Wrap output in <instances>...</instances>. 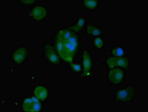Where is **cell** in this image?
Returning <instances> with one entry per match:
<instances>
[{"label":"cell","instance_id":"cell-1","mask_svg":"<svg viewBox=\"0 0 148 112\" xmlns=\"http://www.w3.org/2000/svg\"><path fill=\"white\" fill-rule=\"evenodd\" d=\"M53 45L63 62H73L79 53L80 36L67 27L62 28L54 34Z\"/></svg>","mask_w":148,"mask_h":112},{"label":"cell","instance_id":"cell-2","mask_svg":"<svg viewBox=\"0 0 148 112\" xmlns=\"http://www.w3.org/2000/svg\"><path fill=\"white\" fill-rule=\"evenodd\" d=\"M137 95V88L134 84H129L118 88L114 93L115 101L127 104L132 102Z\"/></svg>","mask_w":148,"mask_h":112},{"label":"cell","instance_id":"cell-3","mask_svg":"<svg viewBox=\"0 0 148 112\" xmlns=\"http://www.w3.org/2000/svg\"><path fill=\"white\" fill-rule=\"evenodd\" d=\"M82 71L81 77H90L92 75L93 58L91 52L87 50L83 51L81 55Z\"/></svg>","mask_w":148,"mask_h":112},{"label":"cell","instance_id":"cell-4","mask_svg":"<svg viewBox=\"0 0 148 112\" xmlns=\"http://www.w3.org/2000/svg\"><path fill=\"white\" fill-rule=\"evenodd\" d=\"M105 64L108 69L119 67L127 71L130 67L131 62L129 58L127 57H108L105 60Z\"/></svg>","mask_w":148,"mask_h":112},{"label":"cell","instance_id":"cell-5","mask_svg":"<svg viewBox=\"0 0 148 112\" xmlns=\"http://www.w3.org/2000/svg\"><path fill=\"white\" fill-rule=\"evenodd\" d=\"M43 50L48 63L53 66H58L60 64L62 60L54 46L50 43H47L44 46Z\"/></svg>","mask_w":148,"mask_h":112},{"label":"cell","instance_id":"cell-6","mask_svg":"<svg viewBox=\"0 0 148 112\" xmlns=\"http://www.w3.org/2000/svg\"><path fill=\"white\" fill-rule=\"evenodd\" d=\"M125 71L119 67L109 69L108 72V80L112 85H120L125 79Z\"/></svg>","mask_w":148,"mask_h":112},{"label":"cell","instance_id":"cell-7","mask_svg":"<svg viewBox=\"0 0 148 112\" xmlns=\"http://www.w3.org/2000/svg\"><path fill=\"white\" fill-rule=\"evenodd\" d=\"M28 54L29 50L27 47L23 45L19 46L13 50L11 56L12 61L16 65H22Z\"/></svg>","mask_w":148,"mask_h":112},{"label":"cell","instance_id":"cell-8","mask_svg":"<svg viewBox=\"0 0 148 112\" xmlns=\"http://www.w3.org/2000/svg\"><path fill=\"white\" fill-rule=\"evenodd\" d=\"M48 14V9L45 5L39 4L34 6L29 12V16L36 21H41L45 19Z\"/></svg>","mask_w":148,"mask_h":112},{"label":"cell","instance_id":"cell-9","mask_svg":"<svg viewBox=\"0 0 148 112\" xmlns=\"http://www.w3.org/2000/svg\"><path fill=\"white\" fill-rule=\"evenodd\" d=\"M86 25V18L83 15L77 17V20L74 24L67 26V28L76 33H79Z\"/></svg>","mask_w":148,"mask_h":112},{"label":"cell","instance_id":"cell-10","mask_svg":"<svg viewBox=\"0 0 148 112\" xmlns=\"http://www.w3.org/2000/svg\"><path fill=\"white\" fill-rule=\"evenodd\" d=\"M85 32L87 36L97 37L102 34V29L98 26L89 23L86 26Z\"/></svg>","mask_w":148,"mask_h":112},{"label":"cell","instance_id":"cell-11","mask_svg":"<svg viewBox=\"0 0 148 112\" xmlns=\"http://www.w3.org/2000/svg\"><path fill=\"white\" fill-rule=\"evenodd\" d=\"M125 49L121 45L114 46L108 52V57H122L125 55Z\"/></svg>","mask_w":148,"mask_h":112},{"label":"cell","instance_id":"cell-12","mask_svg":"<svg viewBox=\"0 0 148 112\" xmlns=\"http://www.w3.org/2000/svg\"><path fill=\"white\" fill-rule=\"evenodd\" d=\"M35 97L40 101H43L46 100L48 96L47 88L42 86H38L35 88L34 92Z\"/></svg>","mask_w":148,"mask_h":112},{"label":"cell","instance_id":"cell-13","mask_svg":"<svg viewBox=\"0 0 148 112\" xmlns=\"http://www.w3.org/2000/svg\"><path fill=\"white\" fill-rule=\"evenodd\" d=\"M83 5L84 8L90 11L97 10L99 6L98 1L93 0H84L83 1Z\"/></svg>","mask_w":148,"mask_h":112},{"label":"cell","instance_id":"cell-14","mask_svg":"<svg viewBox=\"0 0 148 112\" xmlns=\"http://www.w3.org/2000/svg\"><path fill=\"white\" fill-rule=\"evenodd\" d=\"M104 39L101 36H97L93 39L92 46L97 50H102L104 46Z\"/></svg>","mask_w":148,"mask_h":112},{"label":"cell","instance_id":"cell-15","mask_svg":"<svg viewBox=\"0 0 148 112\" xmlns=\"http://www.w3.org/2000/svg\"><path fill=\"white\" fill-rule=\"evenodd\" d=\"M34 102L32 98L25 99L23 102V108L25 112H33Z\"/></svg>","mask_w":148,"mask_h":112},{"label":"cell","instance_id":"cell-16","mask_svg":"<svg viewBox=\"0 0 148 112\" xmlns=\"http://www.w3.org/2000/svg\"><path fill=\"white\" fill-rule=\"evenodd\" d=\"M69 65L71 71L76 73H80L82 71L81 63H75L73 62H69Z\"/></svg>","mask_w":148,"mask_h":112},{"label":"cell","instance_id":"cell-17","mask_svg":"<svg viewBox=\"0 0 148 112\" xmlns=\"http://www.w3.org/2000/svg\"><path fill=\"white\" fill-rule=\"evenodd\" d=\"M21 5L24 6H32L37 3L38 1H24V0H18L17 1Z\"/></svg>","mask_w":148,"mask_h":112}]
</instances>
